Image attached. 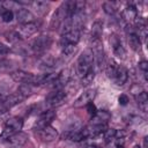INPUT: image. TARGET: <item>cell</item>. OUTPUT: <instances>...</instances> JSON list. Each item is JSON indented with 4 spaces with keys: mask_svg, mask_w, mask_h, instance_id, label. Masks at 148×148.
I'll return each mask as SVG.
<instances>
[{
    "mask_svg": "<svg viewBox=\"0 0 148 148\" xmlns=\"http://www.w3.org/2000/svg\"><path fill=\"white\" fill-rule=\"evenodd\" d=\"M123 17L127 21V22H132L134 21L136 17H138V10H136V7L133 6V5H128L124 12H123Z\"/></svg>",
    "mask_w": 148,
    "mask_h": 148,
    "instance_id": "obj_17",
    "label": "cell"
},
{
    "mask_svg": "<svg viewBox=\"0 0 148 148\" xmlns=\"http://www.w3.org/2000/svg\"><path fill=\"white\" fill-rule=\"evenodd\" d=\"M5 97H6V96H3V95L0 94V113L7 111V109H6V106H5Z\"/></svg>",
    "mask_w": 148,
    "mask_h": 148,
    "instance_id": "obj_31",
    "label": "cell"
},
{
    "mask_svg": "<svg viewBox=\"0 0 148 148\" xmlns=\"http://www.w3.org/2000/svg\"><path fill=\"white\" fill-rule=\"evenodd\" d=\"M86 148H98L97 146H95V145H91V146H87Z\"/></svg>",
    "mask_w": 148,
    "mask_h": 148,
    "instance_id": "obj_35",
    "label": "cell"
},
{
    "mask_svg": "<svg viewBox=\"0 0 148 148\" xmlns=\"http://www.w3.org/2000/svg\"><path fill=\"white\" fill-rule=\"evenodd\" d=\"M1 18H2L3 22L8 23V22H10V21L14 18V13H13L12 10H5V12L2 13V15H1Z\"/></svg>",
    "mask_w": 148,
    "mask_h": 148,
    "instance_id": "obj_26",
    "label": "cell"
},
{
    "mask_svg": "<svg viewBox=\"0 0 148 148\" xmlns=\"http://www.w3.org/2000/svg\"><path fill=\"white\" fill-rule=\"evenodd\" d=\"M42 65H44L42 68H52V67H54V65H56V60L52 58V57H45L43 60H42Z\"/></svg>",
    "mask_w": 148,
    "mask_h": 148,
    "instance_id": "obj_25",
    "label": "cell"
},
{
    "mask_svg": "<svg viewBox=\"0 0 148 148\" xmlns=\"http://www.w3.org/2000/svg\"><path fill=\"white\" fill-rule=\"evenodd\" d=\"M38 133H39V138H40L42 141H44V142L54 141V140L58 138V135H59L58 131H57L54 127H52L51 125H50V126H46V127H44V128H42V130H39Z\"/></svg>",
    "mask_w": 148,
    "mask_h": 148,
    "instance_id": "obj_9",
    "label": "cell"
},
{
    "mask_svg": "<svg viewBox=\"0 0 148 148\" xmlns=\"http://www.w3.org/2000/svg\"><path fill=\"white\" fill-rule=\"evenodd\" d=\"M56 118V111L53 110H46L44 111L37 119L36 121V128L39 131L46 126H50L51 123L53 121V119Z\"/></svg>",
    "mask_w": 148,
    "mask_h": 148,
    "instance_id": "obj_8",
    "label": "cell"
},
{
    "mask_svg": "<svg viewBox=\"0 0 148 148\" xmlns=\"http://www.w3.org/2000/svg\"><path fill=\"white\" fill-rule=\"evenodd\" d=\"M6 9H5V7H3V5H2V1L0 2V15H2V13L5 12Z\"/></svg>",
    "mask_w": 148,
    "mask_h": 148,
    "instance_id": "obj_33",
    "label": "cell"
},
{
    "mask_svg": "<svg viewBox=\"0 0 148 148\" xmlns=\"http://www.w3.org/2000/svg\"><path fill=\"white\" fill-rule=\"evenodd\" d=\"M23 99H25L20 92H14V94H10L9 96H6L5 97V106H6V109L8 110V109H12L13 106H15V105H17V104H20Z\"/></svg>",
    "mask_w": 148,
    "mask_h": 148,
    "instance_id": "obj_15",
    "label": "cell"
},
{
    "mask_svg": "<svg viewBox=\"0 0 148 148\" xmlns=\"http://www.w3.org/2000/svg\"><path fill=\"white\" fill-rule=\"evenodd\" d=\"M94 77H95V71H94V68H91V69H90V71H89L84 76H82V77H81L82 86L87 87V86H89L90 83H92Z\"/></svg>",
    "mask_w": 148,
    "mask_h": 148,
    "instance_id": "obj_21",
    "label": "cell"
},
{
    "mask_svg": "<svg viewBox=\"0 0 148 148\" xmlns=\"http://www.w3.org/2000/svg\"><path fill=\"white\" fill-rule=\"evenodd\" d=\"M30 5L32 6L34 9H36V12L39 15L46 14L49 12V9H50V3L49 2H45V1H34Z\"/></svg>",
    "mask_w": 148,
    "mask_h": 148,
    "instance_id": "obj_18",
    "label": "cell"
},
{
    "mask_svg": "<svg viewBox=\"0 0 148 148\" xmlns=\"http://www.w3.org/2000/svg\"><path fill=\"white\" fill-rule=\"evenodd\" d=\"M52 44V38L47 35L38 36L31 44V49L35 53H43L45 52Z\"/></svg>",
    "mask_w": 148,
    "mask_h": 148,
    "instance_id": "obj_6",
    "label": "cell"
},
{
    "mask_svg": "<svg viewBox=\"0 0 148 148\" xmlns=\"http://www.w3.org/2000/svg\"><path fill=\"white\" fill-rule=\"evenodd\" d=\"M103 8H104V12L109 15H114L116 13V5L113 2H104L103 3Z\"/></svg>",
    "mask_w": 148,
    "mask_h": 148,
    "instance_id": "obj_24",
    "label": "cell"
},
{
    "mask_svg": "<svg viewBox=\"0 0 148 148\" xmlns=\"http://www.w3.org/2000/svg\"><path fill=\"white\" fill-rule=\"evenodd\" d=\"M22 127H23V119L21 117H12L5 123L1 138L7 140L12 134L20 132L22 130Z\"/></svg>",
    "mask_w": 148,
    "mask_h": 148,
    "instance_id": "obj_3",
    "label": "cell"
},
{
    "mask_svg": "<svg viewBox=\"0 0 148 148\" xmlns=\"http://www.w3.org/2000/svg\"><path fill=\"white\" fill-rule=\"evenodd\" d=\"M128 44H130L131 49L134 51H138L140 49L141 40H140V36H139V34H136V31L131 30L128 32Z\"/></svg>",
    "mask_w": 148,
    "mask_h": 148,
    "instance_id": "obj_16",
    "label": "cell"
},
{
    "mask_svg": "<svg viewBox=\"0 0 148 148\" xmlns=\"http://www.w3.org/2000/svg\"><path fill=\"white\" fill-rule=\"evenodd\" d=\"M15 16H16V20L21 24L34 22V14L29 9H27V8H20V9H17L16 13H15Z\"/></svg>",
    "mask_w": 148,
    "mask_h": 148,
    "instance_id": "obj_13",
    "label": "cell"
},
{
    "mask_svg": "<svg viewBox=\"0 0 148 148\" xmlns=\"http://www.w3.org/2000/svg\"><path fill=\"white\" fill-rule=\"evenodd\" d=\"M95 94H96V90H95V89H87V90H84V91L76 98V101L74 102V106L80 108V106L87 105L89 102L92 101Z\"/></svg>",
    "mask_w": 148,
    "mask_h": 148,
    "instance_id": "obj_11",
    "label": "cell"
},
{
    "mask_svg": "<svg viewBox=\"0 0 148 148\" xmlns=\"http://www.w3.org/2000/svg\"><path fill=\"white\" fill-rule=\"evenodd\" d=\"M103 133H104V140H105V142H110L111 140L116 139V135H117V131L114 128H106Z\"/></svg>",
    "mask_w": 148,
    "mask_h": 148,
    "instance_id": "obj_23",
    "label": "cell"
},
{
    "mask_svg": "<svg viewBox=\"0 0 148 148\" xmlns=\"http://www.w3.org/2000/svg\"><path fill=\"white\" fill-rule=\"evenodd\" d=\"M92 62H94V54L92 50L86 49L79 57L77 62H76V71L80 77L84 76L91 68H92Z\"/></svg>",
    "mask_w": 148,
    "mask_h": 148,
    "instance_id": "obj_2",
    "label": "cell"
},
{
    "mask_svg": "<svg viewBox=\"0 0 148 148\" xmlns=\"http://www.w3.org/2000/svg\"><path fill=\"white\" fill-rule=\"evenodd\" d=\"M17 92H20L24 98H27L28 96L31 95L32 92V89H31V86L30 84H21L17 89Z\"/></svg>",
    "mask_w": 148,
    "mask_h": 148,
    "instance_id": "obj_22",
    "label": "cell"
},
{
    "mask_svg": "<svg viewBox=\"0 0 148 148\" xmlns=\"http://www.w3.org/2000/svg\"><path fill=\"white\" fill-rule=\"evenodd\" d=\"M135 99L138 101V104H139V108L142 110V111H147V105H148V96H147V92L143 90L142 92H140L139 95L135 96Z\"/></svg>",
    "mask_w": 148,
    "mask_h": 148,
    "instance_id": "obj_20",
    "label": "cell"
},
{
    "mask_svg": "<svg viewBox=\"0 0 148 148\" xmlns=\"http://www.w3.org/2000/svg\"><path fill=\"white\" fill-rule=\"evenodd\" d=\"M139 68L145 73V75L147 74V71H148V62L146 60H142L139 62Z\"/></svg>",
    "mask_w": 148,
    "mask_h": 148,
    "instance_id": "obj_30",
    "label": "cell"
},
{
    "mask_svg": "<svg viewBox=\"0 0 148 148\" xmlns=\"http://www.w3.org/2000/svg\"><path fill=\"white\" fill-rule=\"evenodd\" d=\"M65 98H66V91H64L62 89H56L46 96L45 102L50 106H56L61 104L65 101Z\"/></svg>",
    "mask_w": 148,
    "mask_h": 148,
    "instance_id": "obj_7",
    "label": "cell"
},
{
    "mask_svg": "<svg viewBox=\"0 0 148 148\" xmlns=\"http://www.w3.org/2000/svg\"><path fill=\"white\" fill-rule=\"evenodd\" d=\"M79 40H80V30L69 27L64 31L61 39H60V44L61 46H66V45L76 46Z\"/></svg>",
    "mask_w": 148,
    "mask_h": 148,
    "instance_id": "obj_5",
    "label": "cell"
},
{
    "mask_svg": "<svg viewBox=\"0 0 148 148\" xmlns=\"http://www.w3.org/2000/svg\"><path fill=\"white\" fill-rule=\"evenodd\" d=\"M86 108H87V111H88V113L92 117L96 112H97V109H96V106H95V104L92 103V102H89L87 105H86Z\"/></svg>",
    "mask_w": 148,
    "mask_h": 148,
    "instance_id": "obj_28",
    "label": "cell"
},
{
    "mask_svg": "<svg viewBox=\"0 0 148 148\" xmlns=\"http://www.w3.org/2000/svg\"><path fill=\"white\" fill-rule=\"evenodd\" d=\"M111 114L105 111V110H101L97 111L92 117H91V123L90 124H95V125H106L108 121L110 120Z\"/></svg>",
    "mask_w": 148,
    "mask_h": 148,
    "instance_id": "obj_14",
    "label": "cell"
},
{
    "mask_svg": "<svg viewBox=\"0 0 148 148\" xmlns=\"http://www.w3.org/2000/svg\"><path fill=\"white\" fill-rule=\"evenodd\" d=\"M128 96L126 95V94H121L119 97H118V102H119V104L120 105H127L128 104Z\"/></svg>",
    "mask_w": 148,
    "mask_h": 148,
    "instance_id": "obj_29",
    "label": "cell"
},
{
    "mask_svg": "<svg viewBox=\"0 0 148 148\" xmlns=\"http://www.w3.org/2000/svg\"><path fill=\"white\" fill-rule=\"evenodd\" d=\"M105 72H106L108 77H109L114 84H117V86H121V84H124V83L127 81V77H128L127 71H126L123 66L118 65V64H117L116 61H113V60H111V61L108 64Z\"/></svg>",
    "mask_w": 148,
    "mask_h": 148,
    "instance_id": "obj_1",
    "label": "cell"
},
{
    "mask_svg": "<svg viewBox=\"0 0 148 148\" xmlns=\"http://www.w3.org/2000/svg\"><path fill=\"white\" fill-rule=\"evenodd\" d=\"M134 148H140V147H139V146H135V147H134Z\"/></svg>",
    "mask_w": 148,
    "mask_h": 148,
    "instance_id": "obj_37",
    "label": "cell"
},
{
    "mask_svg": "<svg viewBox=\"0 0 148 148\" xmlns=\"http://www.w3.org/2000/svg\"><path fill=\"white\" fill-rule=\"evenodd\" d=\"M117 148H124V146L123 145H117Z\"/></svg>",
    "mask_w": 148,
    "mask_h": 148,
    "instance_id": "obj_36",
    "label": "cell"
},
{
    "mask_svg": "<svg viewBox=\"0 0 148 148\" xmlns=\"http://www.w3.org/2000/svg\"><path fill=\"white\" fill-rule=\"evenodd\" d=\"M103 32V23L101 21H96L91 27V38L92 40H101Z\"/></svg>",
    "mask_w": 148,
    "mask_h": 148,
    "instance_id": "obj_19",
    "label": "cell"
},
{
    "mask_svg": "<svg viewBox=\"0 0 148 148\" xmlns=\"http://www.w3.org/2000/svg\"><path fill=\"white\" fill-rule=\"evenodd\" d=\"M8 52H9V49H8L5 44L0 43V56H3V54H6V53H8Z\"/></svg>",
    "mask_w": 148,
    "mask_h": 148,
    "instance_id": "obj_32",
    "label": "cell"
},
{
    "mask_svg": "<svg viewBox=\"0 0 148 148\" xmlns=\"http://www.w3.org/2000/svg\"><path fill=\"white\" fill-rule=\"evenodd\" d=\"M37 30H38V24L36 22H30V23L21 24V27L17 30L10 32V36L15 37V40H20V39H24L32 36Z\"/></svg>",
    "mask_w": 148,
    "mask_h": 148,
    "instance_id": "obj_4",
    "label": "cell"
},
{
    "mask_svg": "<svg viewBox=\"0 0 148 148\" xmlns=\"http://www.w3.org/2000/svg\"><path fill=\"white\" fill-rule=\"evenodd\" d=\"M143 146H145V148H148V138L147 136L143 139Z\"/></svg>",
    "mask_w": 148,
    "mask_h": 148,
    "instance_id": "obj_34",
    "label": "cell"
},
{
    "mask_svg": "<svg viewBox=\"0 0 148 148\" xmlns=\"http://www.w3.org/2000/svg\"><path fill=\"white\" fill-rule=\"evenodd\" d=\"M28 139H29L28 134L22 132V131H20V132H16V133L12 134L7 139V142L9 145H12L13 147H21V146H23L28 141Z\"/></svg>",
    "mask_w": 148,
    "mask_h": 148,
    "instance_id": "obj_10",
    "label": "cell"
},
{
    "mask_svg": "<svg viewBox=\"0 0 148 148\" xmlns=\"http://www.w3.org/2000/svg\"><path fill=\"white\" fill-rule=\"evenodd\" d=\"M69 79H71V71L68 68H65L59 74H57V77L53 82V86L56 87V89H61L64 86H66L68 83Z\"/></svg>",
    "mask_w": 148,
    "mask_h": 148,
    "instance_id": "obj_12",
    "label": "cell"
},
{
    "mask_svg": "<svg viewBox=\"0 0 148 148\" xmlns=\"http://www.w3.org/2000/svg\"><path fill=\"white\" fill-rule=\"evenodd\" d=\"M110 43H111V45H112L113 50H114V49H117V47H119V46L121 45L120 39L117 37V35H112V36H111V38H110Z\"/></svg>",
    "mask_w": 148,
    "mask_h": 148,
    "instance_id": "obj_27",
    "label": "cell"
}]
</instances>
